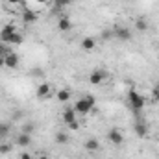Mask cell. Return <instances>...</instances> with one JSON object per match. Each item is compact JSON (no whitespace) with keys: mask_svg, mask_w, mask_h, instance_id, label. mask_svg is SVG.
<instances>
[{"mask_svg":"<svg viewBox=\"0 0 159 159\" xmlns=\"http://www.w3.org/2000/svg\"><path fill=\"white\" fill-rule=\"evenodd\" d=\"M94 106H96L94 96H85V98H80L78 102L74 104V111H76V113H81V115H85V113H89L91 109H94Z\"/></svg>","mask_w":159,"mask_h":159,"instance_id":"obj_1","label":"cell"},{"mask_svg":"<svg viewBox=\"0 0 159 159\" xmlns=\"http://www.w3.org/2000/svg\"><path fill=\"white\" fill-rule=\"evenodd\" d=\"M128 102H129V107H131L133 111H141V109L144 107V96H143L141 93L133 91V89L128 93Z\"/></svg>","mask_w":159,"mask_h":159,"instance_id":"obj_2","label":"cell"},{"mask_svg":"<svg viewBox=\"0 0 159 159\" xmlns=\"http://www.w3.org/2000/svg\"><path fill=\"white\" fill-rule=\"evenodd\" d=\"M17 65H19V56H17V54H13V52L4 54V67H7V69H17Z\"/></svg>","mask_w":159,"mask_h":159,"instance_id":"obj_3","label":"cell"},{"mask_svg":"<svg viewBox=\"0 0 159 159\" xmlns=\"http://www.w3.org/2000/svg\"><path fill=\"white\" fill-rule=\"evenodd\" d=\"M17 34V30H15V26L13 24H7V26H4L2 30H0V39L6 41V43H9L11 41V37Z\"/></svg>","mask_w":159,"mask_h":159,"instance_id":"obj_4","label":"cell"},{"mask_svg":"<svg viewBox=\"0 0 159 159\" xmlns=\"http://www.w3.org/2000/svg\"><path fill=\"white\" fill-rule=\"evenodd\" d=\"M106 78H107V72H104V70H93L91 76H89V81L93 85H100Z\"/></svg>","mask_w":159,"mask_h":159,"instance_id":"obj_5","label":"cell"},{"mask_svg":"<svg viewBox=\"0 0 159 159\" xmlns=\"http://www.w3.org/2000/svg\"><path fill=\"white\" fill-rule=\"evenodd\" d=\"M107 139L113 143V144H122L124 143V135H122V131L120 129H109V133H107Z\"/></svg>","mask_w":159,"mask_h":159,"instance_id":"obj_6","label":"cell"},{"mask_svg":"<svg viewBox=\"0 0 159 159\" xmlns=\"http://www.w3.org/2000/svg\"><path fill=\"white\" fill-rule=\"evenodd\" d=\"M30 143H32V135L22 133V131H20V133L17 135V139H15V144H17V146H28Z\"/></svg>","mask_w":159,"mask_h":159,"instance_id":"obj_7","label":"cell"},{"mask_svg":"<svg viewBox=\"0 0 159 159\" xmlns=\"http://www.w3.org/2000/svg\"><path fill=\"white\" fill-rule=\"evenodd\" d=\"M115 37L117 39H120V41H128V39H131V32L128 30V28H117L115 32Z\"/></svg>","mask_w":159,"mask_h":159,"instance_id":"obj_8","label":"cell"},{"mask_svg":"<svg viewBox=\"0 0 159 159\" xmlns=\"http://www.w3.org/2000/svg\"><path fill=\"white\" fill-rule=\"evenodd\" d=\"M81 48H83L85 52H93V50L96 48V41H94V37H85V39L81 41Z\"/></svg>","mask_w":159,"mask_h":159,"instance_id":"obj_9","label":"cell"},{"mask_svg":"<svg viewBox=\"0 0 159 159\" xmlns=\"http://www.w3.org/2000/svg\"><path fill=\"white\" fill-rule=\"evenodd\" d=\"M39 19V15L35 13V11H30V9H26L24 13H22V20L26 22V24H32V22H35Z\"/></svg>","mask_w":159,"mask_h":159,"instance_id":"obj_10","label":"cell"},{"mask_svg":"<svg viewBox=\"0 0 159 159\" xmlns=\"http://www.w3.org/2000/svg\"><path fill=\"white\" fill-rule=\"evenodd\" d=\"M57 28H59L61 32H69V30L72 28V24H70V19H69V17H61V19L57 20Z\"/></svg>","mask_w":159,"mask_h":159,"instance_id":"obj_11","label":"cell"},{"mask_svg":"<svg viewBox=\"0 0 159 159\" xmlns=\"http://www.w3.org/2000/svg\"><path fill=\"white\" fill-rule=\"evenodd\" d=\"M85 148H87L89 152H96V150L100 148V143H98V139H94V137L87 139V141H85Z\"/></svg>","mask_w":159,"mask_h":159,"instance_id":"obj_12","label":"cell"},{"mask_svg":"<svg viewBox=\"0 0 159 159\" xmlns=\"http://www.w3.org/2000/svg\"><path fill=\"white\" fill-rule=\"evenodd\" d=\"M76 120V111L74 109H65L63 111V122L65 124H72Z\"/></svg>","mask_w":159,"mask_h":159,"instance_id":"obj_13","label":"cell"},{"mask_svg":"<svg viewBox=\"0 0 159 159\" xmlns=\"http://www.w3.org/2000/svg\"><path fill=\"white\" fill-rule=\"evenodd\" d=\"M135 133L139 135V139L146 137V133H148V128H146V124H143V122H137V124H135Z\"/></svg>","mask_w":159,"mask_h":159,"instance_id":"obj_14","label":"cell"},{"mask_svg":"<svg viewBox=\"0 0 159 159\" xmlns=\"http://www.w3.org/2000/svg\"><path fill=\"white\" fill-rule=\"evenodd\" d=\"M50 94V85L48 83H41L39 87H37V96L39 98H46Z\"/></svg>","mask_w":159,"mask_h":159,"instance_id":"obj_15","label":"cell"},{"mask_svg":"<svg viewBox=\"0 0 159 159\" xmlns=\"http://www.w3.org/2000/svg\"><path fill=\"white\" fill-rule=\"evenodd\" d=\"M11 131V126L7 122H0V139H6Z\"/></svg>","mask_w":159,"mask_h":159,"instance_id":"obj_16","label":"cell"},{"mask_svg":"<svg viewBox=\"0 0 159 159\" xmlns=\"http://www.w3.org/2000/svg\"><path fill=\"white\" fill-rule=\"evenodd\" d=\"M135 28H137L139 32H146V30H148V22H146L144 19H139V20L135 22Z\"/></svg>","mask_w":159,"mask_h":159,"instance_id":"obj_17","label":"cell"},{"mask_svg":"<svg viewBox=\"0 0 159 159\" xmlns=\"http://www.w3.org/2000/svg\"><path fill=\"white\" fill-rule=\"evenodd\" d=\"M69 98H70V93H69V91H65V89H63V91H59V93H57V100H59V102H67Z\"/></svg>","mask_w":159,"mask_h":159,"instance_id":"obj_18","label":"cell"},{"mask_svg":"<svg viewBox=\"0 0 159 159\" xmlns=\"http://www.w3.org/2000/svg\"><path fill=\"white\" fill-rule=\"evenodd\" d=\"M69 141V137H67V133H63V131H59L57 135H56V143L57 144H65Z\"/></svg>","mask_w":159,"mask_h":159,"instance_id":"obj_19","label":"cell"},{"mask_svg":"<svg viewBox=\"0 0 159 159\" xmlns=\"http://www.w3.org/2000/svg\"><path fill=\"white\" fill-rule=\"evenodd\" d=\"M34 129H35V126H34L32 122H28V124H24V128H22V133H28V135H30Z\"/></svg>","mask_w":159,"mask_h":159,"instance_id":"obj_20","label":"cell"},{"mask_svg":"<svg viewBox=\"0 0 159 159\" xmlns=\"http://www.w3.org/2000/svg\"><path fill=\"white\" fill-rule=\"evenodd\" d=\"M20 43H22V35L20 34H15L11 37V41H9V44H20Z\"/></svg>","mask_w":159,"mask_h":159,"instance_id":"obj_21","label":"cell"},{"mask_svg":"<svg viewBox=\"0 0 159 159\" xmlns=\"http://www.w3.org/2000/svg\"><path fill=\"white\" fill-rule=\"evenodd\" d=\"M11 148H13L11 144H0V154H2V156H6V154H9V152H11Z\"/></svg>","mask_w":159,"mask_h":159,"instance_id":"obj_22","label":"cell"},{"mask_svg":"<svg viewBox=\"0 0 159 159\" xmlns=\"http://www.w3.org/2000/svg\"><path fill=\"white\" fill-rule=\"evenodd\" d=\"M70 0H54V4H56V7H65L67 4H69Z\"/></svg>","mask_w":159,"mask_h":159,"instance_id":"obj_23","label":"cell"},{"mask_svg":"<svg viewBox=\"0 0 159 159\" xmlns=\"http://www.w3.org/2000/svg\"><path fill=\"white\" fill-rule=\"evenodd\" d=\"M69 128H70V129H78V128H80L78 120H74V122H72V124H69Z\"/></svg>","mask_w":159,"mask_h":159,"instance_id":"obj_24","label":"cell"},{"mask_svg":"<svg viewBox=\"0 0 159 159\" xmlns=\"http://www.w3.org/2000/svg\"><path fill=\"white\" fill-rule=\"evenodd\" d=\"M7 52H9V50H6V48H4V44L0 43V56H4V54H7Z\"/></svg>","mask_w":159,"mask_h":159,"instance_id":"obj_25","label":"cell"},{"mask_svg":"<svg viewBox=\"0 0 159 159\" xmlns=\"http://www.w3.org/2000/svg\"><path fill=\"white\" fill-rule=\"evenodd\" d=\"M20 159H34L30 154H20Z\"/></svg>","mask_w":159,"mask_h":159,"instance_id":"obj_26","label":"cell"},{"mask_svg":"<svg viewBox=\"0 0 159 159\" xmlns=\"http://www.w3.org/2000/svg\"><path fill=\"white\" fill-rule=\"evenodd\" d=\"M7 2H9V4H20L22 0H7Z\"/></svg>","mask_w":159,"mask_h":159,"instance_id":"obj_27","label":"cell"},{"mask_svg":"<svg viewBox=\"0 0 159 159\" xmlns=\"http://www.w3.org/2000/svg\"><path fill=\"white\" fill-rule=\"evenodd\" d=\"M0 67H4V56H0Z\"/></svg>","mask_w":159,"mask_h":159,"instance_id":"obj_28","label":"cell"},{"mask_svg":"<svg viewBox=\"0 0 159 159\" xmlns=\"http://www.w3.org/2000/svg\"><path fill=\"white\" fill-rule=\"evenodd\" d=\"M39 159H50L48 156H39Z\"/></svg>","mask_w":159,"mask_h":159,"instance_id":"obj_29","label":"cell"},{"mask_svg":"<svg viewBox=\"0 0 159 159\" xmlns=\"http://www.w3.org/2000/svg\"><path fill=\"white\" fill-rule=\"evenodd\" d=\"M35 2H39V4H44V2H48V0H35Z\"/></svg>","mask_w":159,"mask_h":159,"instance_id":"obj_30","label":"cell"}]
</instances>
